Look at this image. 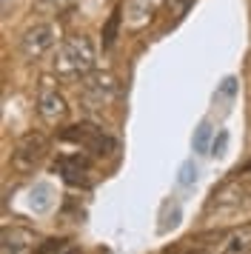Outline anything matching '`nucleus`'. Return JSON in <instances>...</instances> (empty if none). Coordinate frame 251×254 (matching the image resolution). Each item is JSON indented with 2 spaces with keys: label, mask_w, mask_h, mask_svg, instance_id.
Instances as JSON below:
<instances>
[{
  "label": "nucleus",
  "mask_w": 251,
  "mask_h": 254,
  "mask_svg": "<svg viewBox=\"0 0 251 254\" xmlns=\"http://www.w3.org/2000/svg\"><path fill=\"white\" fill-rule=\"evenodd\" d=\"M183 254H208L205 249H191V252H183Z\"/></svg>",
  "instance_id": "obj_20"
},
{
  "label": "nucleus",
  "mask_w": 251,
  "mask_h": 254,
  "mask_svg": "<svg viewBox=\"0 0 251 254\" xmlns=\"http://www.w3.org/2000/svg\"><path fill=\"white\" fill-rule=\"evenodd\" d=\"M37 234L32 229H20V226H11L3 231V254H32Z\"/></svg>",
  "instance_id": "obj_8"
},
{
  "label": "nucleus",
  "mask_w": 251,
  "mask_h": 254,
  "mask_svg": "<svg viewBox=\"0 0 251 254\" xmlns=\"http://www.w3.org/2000/svg\"><path fill=\"white\" fill-rule=\"evenodd\" d=\"M66 112H68V106L63 100V94L52 86L49 77H43L40 80V97H37V115L43 117L46 123H60L66 117Z\"/></svg>",
  "instance_id": "obj_6"
},
{
  "label": "nucleus",
  "mask_w": 251,
  "mask_h": 254,
  "mask_svg": "<svg viewBox=\"0 0 251 254\" xmlns=\"http://www.w3.org/2000/svg\"><path fill=\"white\" fill-rule=\"evenodd\" d=\"M55 172L63 174V180L68 186H86L89 183V160L80 154H68L55 163Z\"/></svg>",
  "instance_id": "obj_7"
},
{
  "label": "nucleus",
  "mask_w": 251,
  "mask_h": 254,
  "mask_svg": "<svg viewBox=\"0 0 251 254\" xmlns=\"http://www.w3.org/2000/svg\"><path fill=\"white\" fill-rule=\"evenodd\" d=\"M71 3H74V0H34V9H37V12H63Z\"/></svg>",
  "instance_id": "obj_15"
},
{
  "label": "nucleus",
  "mask_w": 251,
  "mask_h": 254,
  "mask_svg": "<svg viewBox=\"0 0 251 254\" xmlns=\"http://www.w3.org/2000/svg\"><path fill=\"white\" fill-rule=\"evenodd\" d=\"M208 140H211V126L208 123H200L197 134H194V151H208Z\"/></svg>",
  "instance_id": "obj_14"
},
{
  "label": "nucleus",
  "mask_w": 251,
  "mask_h": 254,
  "mask_svg": "<svg viewBox=\"0 0 251 254\" xmlns=\"http://www.w3.org/2000/svg\"><path fill=\"white\" fill-rule=\"evenodd\" d=\"M151 9H154V0H128V12L134 14V17H131V23L140 26L148 14H151Z\"/></svg>",
  "instance_id": "obj_11"
},
{
  "label": "nucleus",
  "mask_w": 251,
  "mask_h": 254,
  "mask_svg": "<svg viewBox=\"0 0 251 254\" xmlns=\"http://www.w3.org/2000/svg\"><path fill=\"white\" fill-rule=\"evenodd\" d=\"M191 3L194 0H169V17H171V23H177V20H183L186 17V12L191 9Z\"/></svg>",
  "instance_id": "obj_13"
},
{
  "label": "nucleus",
  "mask_w": 251,
  "mask_h": 254,
  "mask_svg": "<svg viewBox=\"0 0 251 254\" xmlns=\"http://www.w3.org/2000/svg\"><path fill=\"white\" fill-rule=\"evenodd\" d=\"M234 77H226V80H223V94H228V97H231V94H234V89H237V86H234Z\"/></svg>",
  "instance_id": "obj_19"
},
{
  "label": "nucleus",
  "mask_w": 251,
  "mask_h": 254,
  "mask_svg": "<svg viewBox=\"0 0 251 254\" xmlns=\"http://www.w3.org/2000/svg\"><path fill=\"white\" fill-rule=\"evenodd\" d=\"M46 151H49V140H46L40 131H29V134H23V137L17 140V146L11 151V166L20 174H29L43 163Z\"/></svg>",
  "instance_id": "obj_2"
},
{
  "label": "nucleus",
  "mask_w": 251,
  "mask_h": 254,
  "mask_svg": "<svg viewBox=\"0 0 251 254\" xmlns=\"http://www.w3.org/2000/svg\"><path fill=\"white\" fill-rule=\"evenodd\" d=\"M114 92H117V83H114V77L109 71H91L83 80V100L89 106H94V109L109 103L114 97Z\"/></svg>",
  "instance_id": "obj_5"
},
{
  "label": "nucleus",
  "mask_w": 251,
  "mask_h": 254,
  "mask_svg": "<svg viewBox=\"0 0 251 254\" xmlns=\"http://www.w3.org/2000/svg\"><path fill=\"white\" fill-rule=\"evenodd\" d=\"M94 60H97V52L89 37H68L55 55V71L60 77H86L94 69Z\"/></svg>",
  "instance_id": "obj_1"
},
{
  "label": "nucleus",
  "mask_w": 251,
  "mask_h": 254,
  "mask_svg": "<svg viewBox=\"0 0 251 254\" xmlns=\"http://www.w3.org/2000/svg\"><path fill=\"white\" fill-rule=\"evenodd\" d=\"M177 183H180V186H191V183H197V166H194V163H183Z\"/></svg>",
  "instance_id": "obj_16"
},
{
  "label": "nucleus",
  "mask_w": 251,
  "mask_h": 254,
  "mask_svg": "<svg viewBox=\"0 0 251 254\" xmlns=\"http://www.w3.org/2000/svg\"><path fill=\"white\" fill-rule=\"evenodd\" d=\"M57 43V29L55 23H34L29 26L20 37V52L26 55L29 60H37L43 58L46 52H52Z\"/></svg>",
  "instance_id": "obj_4"
},
{
  "label": "nucleus",
  "mask_w": 251,
  "mask_h": 254,
  "mask_svg": "<svg viewBox=\"0 0 251 254\" xmlns=\"http://www.w3.org/2000/svg\"><path fill=\"white\" fill-rule=\"evenodd\" d=\"M243 172H251V160L246 163V166H243Z\"/></svg>",
  "instance_id": "obj_22"
},
{
  "label": "nucleus",
  "mask_w": 251,
  "mask_h": 254,
  "mask_svg": "<svg viewBox=\"0 0 251 254\" xmlns=\"http://www.w3.org/2000/svg\"><path fill=\"white\" fill-rule=\"evenodd\" d=\"M63 137L71 140V143H80L83 149H89L91 154H97V157L109 154V151L117 146V143H114V137H109L103 128L91 126V123H77V126H68L66 131H63Z\"/></svg>",
  "instance_id": "obj_3"
},
{
  "label": "nucleus",
  "mask_w": 251,
  "mask_h": 254,
  "mask_svg": "<svg viewBox=\"0 0 251 254\" xmlns=\"http://www.w3.org/2000/svg\"><path fill=\"white\" fill-rule=\"evenodd\" d=\"M246 189L243 186H237V183H228V186H223L220 191H214V200H211V206H217V208H234V206H240L243 200H246Z\"/></svg>",
  "instance_id": "obj_10"
},
{
  "label": "nucleus",
  "mask_w": 251,
  "mask_h": 254,
  "mask_svg": "<svg viewBox=\"0 0 251 254\" xmlns=\"http://www.w3.org/2000/svg\"><path fill=\"white\" fill-rule=\"evenodd\" d=\"M226 146H228V134H226V131H220V134L211 140V151H208V154H214V157H223V154H226Z\"/></svg>",
  "instance_id": "obj_17"
},
{
  "label": "nucleus",
  "mask_w": 251,
  "mask_h": 254,
  "mask_svg": "<svg viewBox=\"0 0 251 254\" xmlns=\"http://www.w3.org/2000/svg\"><path fill=\"white\" fill-rule=\"evenodd\" d=\"M249 252H251V223H243L226 237L220 254H249Z\"/></svg>",
  "instance_id": "obj_9"
},
{
  "label": "nucleus",
  "mask_w": 251,
  "mask_h": 254,
  "mask_svg": "<svg viewBox=\"0 0 251 254\" xmlns=\"http://www.w3.org/2000/svg\"><path fill=\"white\" fill-rule=\"evenodd\" d=\"M60 254H80V252H77V249H63Z\"/></svg>",
  "instance_id": "obj_21"
},
{
  "label": "nucleus",
  "mask_w": 251,
  "mask_h": 254,
  "mask_svg": "<svg viewBox=\"0 0 251 254\" xmlns=\"http://www.w3.org/2000/svg\"><path fill=\"white\" fill-rule=\"evenodd\" d=\"M66 240H46V246L40 249V254H52V252H63Z\"/></svg>",
  "instance_id": "obj_18"
},
{
  "label": "nucleus",
  "mask_w": 251,
  "mask_h": 254,
  "mask_svg": "<svg viewBox=\"0 0 251 254\" xmlns=\"http://www.w3.org/2000/svg\"><path fill=\"white\" fill-rule=\"evenodd\" d=\"M117 29H120V9H114L109 23L103 26V49H112L117 40Z\"/></svg>",
  "instance_id": "obj_12"
}]
</instances>
